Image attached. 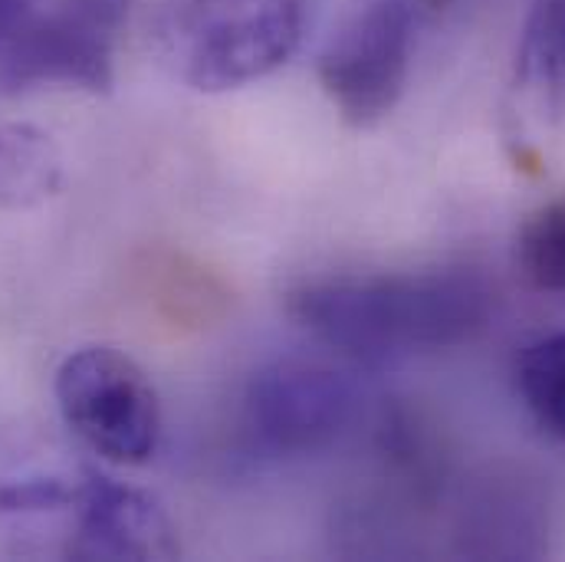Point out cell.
Instances as JSON below:
<instances>
[{"instance_id": "7c38bea8", "label": "cell", "mask_w": 565, "mask_h": 562, "mask_svg": "<svg viewBox=\"0 0 565 562\" xmlns=\"http://www.w3.org/2000/svg\"><path fill=\"white\" fill-rule=\"evenodd\" d=\"M516 267L540 293L565 296V201L543 204L516 237Z\"/></svg>"}, {"instance_id": "8fae6325", "label": "cell", "mask_w": 565, "mask_h": 562, "mask_svg": "<svg viewBox=\"0 0 565 562\" xmlns=\"http://www.w3.org/2000/svg\"><path fill=\"white\" fill-rule=\"evenodd\" d=\"M516 392L536 424L565 441V332L533 342L520 356Z\"/></svg>"}, {"instance_id": "6da1fadb", "label": "cell", "mask_w": 565, "mask_h": 562, "mask_svg": "<svg viewBox=\"0 0 565 562\" xmlns=\"http://www.w3.org/2000/svg\"><path fill=\"white\" fill-rule=\"evenodd\" d=\"M289 316L329 349L388 365L477 339L493 316V289L473 271H418L306 280L286 296Z\"/></svg>"}, {"instance_id": "3957f363", "label": "cell", "mask_w": 565, "mask_h": 562, "mask_svg": "<svg viewBox=\"0 0 565 562\" xmlns=\"http://www.w3.org/2000/svg\"><path fill=\"white\" fill-rule=\"evenodd\" d=\"M56 405L73 434L99 457L148 464L161 441V409L139 362L113 346L70 352L56 369Z\"/></svg>"}, {"instance_id": "277c9868", "label": "cell", "mask_w": 565, "mask_h": 562, "mask_svg": "<svg viewBox=\"0 0 565 562\" xmlns=\"http://www.w3.org/2000/svg\"><path fill=\"white\" fill-rule=\"evenodd\" d=\"M415 56V3L365 0L329 36L316 76L352 129H372L402 103Z\"/></svg>"}, {"instance_id": "8992f818", "label": "cell", "mask_w": 565, "mask_h": 562, "mask_svg": "<svg viewBox=\"0 0 565 562\" xmlns=\"http://www.w3.org/2000/svg\"><path fill=\"white\" fill-rule=\"evenodd\" d=\"M359 418L355 385L309 359H280L254 372L244 424L274 457H316L335 447Z\"/></svg>"}, {"instance_id": "7a4b0ae2", "label": "cell", "mask_w": 565, "mask_h": 562, "mask_svg": "<svg viewBox=\"0 0 565 562\" xmlns=\"http://www.w3.org/2000/svg\"><path fill=\"white\" fill-rule=\"evenodd\" d=\"M309 23L312 0H164L158 46L191 89L231 93L282 70Z\"/></svg>"}, {"instance_id": "30bf717a", "label": "cell", "mask_w": 565, "mask_h": 562, "mask_svg": "<svg viewBox=\"0 0 565 562\" xmlns=\"http://www.w3.org/2000/svg\"><path fill=\"white\" fill-rule=\"evenodd\" d=\"M463 553L473 556H536L543 547L530 537H540L536 513L520 497L487 494L463 513Z\"/></svg>"}, {"instance_id": "52a82bcc", "label": "cell", "mask_w": 565, "mask_h": 562, "mask_svg": "<svg viewBox=\"0 0 565 562\" xmlns=\"http://www.w3.org/2000/svg\"><path fill=\"white\" fill-rule=\"evenodd\" d=\"M73 510L79 520L66 543L70 560H174L181 553L178 530L151 494L93 467L79 474Z\"/></svg>"}, {"instance_id": "5b68a950", "label": "cell", "mask_w": 565, "mask_h": 562, "mask_svg": "<svg viewBox=\"0 0 565 562\" xmlns=\"http://www.w3.org/2000/svg\"><path fill=\"white\" fill-rule=\"evenodd\" d=\"M122 20L126 0H70L46 17L33 13L0 56V89L66 86L109 93Z\"/></svg>"}, {"instance_id": "5bb4252c", "label": "cell", "mask_w": 565, "mask_h": 562, "mask_svg": "<svg viewBox=\"0 0 565 562\" xmlns=\"http://www.w3.org/2000/svg\"><path fill=\"white\" fill-rule=\"evenodd\" d=\"M30 17H33V0H0V56Z\"/></svg>"}, {"instance_id": "4fadbf2b", "label": "cell", "mask_w": 565, "mask_h": 562, "mask_svg": "<svg viewBox=\"0 0 565 562\" xmlns=\"http://www.w3.org/2000/svg\"><path fill=\"white\" fill-rule=\"evenodd\" d=\"M79 497V477H20L0 484V513L33 517V513H60L73 510Z\"/></svg>"}, {"instance_id": "9c48e42d", "label": "cell", "mask_w": 565, "mask_h": 562, "mask_svg": "<svg viewBox=\"0 0 565 562\" xmlns=\"http://www.w3.org/2000/svg\"><path fill=\"white\" fill-rule=\"evenodd\" d=\"M516 83L565 109V0L530 3L516 46Z\"/></svg>"}, {"instance_id": "ba28073f", "label": "cell", "mask_w": 565, "mask_h": 562, "mask_svg": "<svg viewBox=\"0 0 565 562\" xmlns=\"http://www.w3.org/2000/svg\"><path fill=\"white\" fill-rule=\"evenodd\" d=\"M63 188V155L43 129L0 126V208L33 211Z\"/></svg>"}, {"instance_id": "9a60e30c", "label": "cell", "mask_w": 565, "mask_h": 562, "mask_svg": "<svg viewBox=\"0 0 565 562\" xmlns=\"http://www.w3.org/2000/svg\"><path fill=\"white\" fill-rule=\"evenodd\" d=\"M430 7H447V3H454V0H427Z\"/></svg>"}]
</instances>
